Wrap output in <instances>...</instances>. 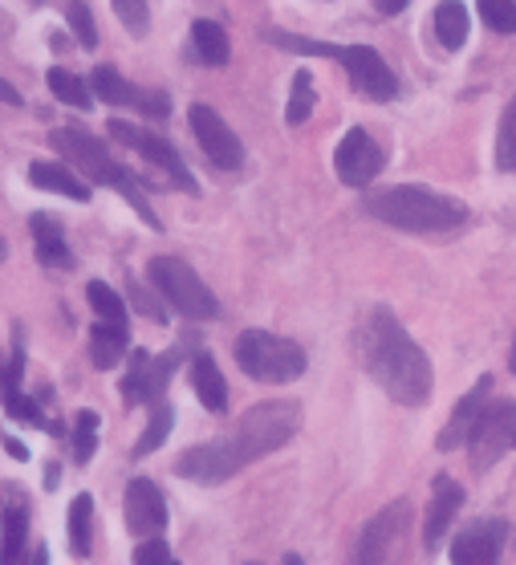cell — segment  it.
I'll return each mask as SVG.
<instances>
[{
  "mask_svg": "<svg viewBox=\"0 0 516 565\" xmlns=\"http://www.w3.org/2000/svg\"><path fill=\"white\" fill-rule=\"evenodd\" d=\"M29 180L37 183L41 192H57V195H65V200H78V204H86V200H90V183L78 180L69 163L37 159V163H29Z\"/></svg>",
  "mask_w": 516,
  "mask_h": 565,
  "instance_id": "obj_20",
  "label": "cell"
},
{
  "mask_svg": "<svg viewBox=\"0 0 516 565\" xmlns=\"http://www.w3.org/2000/svg\"><path fill=\"white\" fill-rule=\"evenodd\" d=\"M508 371L516 374V342H513V350H508Z\"/></svg>",
  "mask_w": 516,
  "mask_h": 565,
  "instance_id": "obj_44",
  "label": "cell"
},
{
  "mask_svg": "<svg viewBox=\"0 0 516 565\" xmlns=\"http://www.w3.org/2000/svg\"><path fill=\"white\" fill-rule=\"evenodd\" d=\"M431 29H436V38L443 50H464L467 33H472V21H467V9L460 0H443L431 17Z\"/></svg>",
  "mask_w": 516,
  "mask_h": 565,
  "instance_id": "obj_23",
  "label": "cell"
},
{
  "mask_svg": "<svg viewBox=\"0 0 516 565\" xmlns=\"http://www.w3.org/2000/svg\"><path fill=\"white\" fill-rule=\"evenodd\" d=\"M69 29L78 33V45H86V50H94V45H98V25H94L86 0H74V4H69Z\"/></svg>",
  "mask_w": 516,
  "mask_h": 565,
  "instance_id": "obj_35",
  "label": "cell"
},
{
  "mask_svg": "<svg viewBox=\"0 0 516 565\" xmlns=\"http://www.w3.org/2000/svg\"><path fill=\"white\" fill-rule=\"evenodd\" d=\"M29 232H33V245H37V260L45 269H74V253L65 245V232L62 224L45 212L29 216Z\"/></svg>",
  "mask_w": 516,
  "mask_h": 565,
  "instance_id": "obj_19",
  "label": "cell"
},
{
  "mask_svg": "<svg viewBox=\"0 0 516 565\" xmlns=\"http://www.w3.org/2000/svg\"><path fill=\"white\" fill-rule=\"evenodd\" d=\"M301 427V407L293 398H272V403H257L252 412H245L224 436L207 439L200 448H187L175 460V472L195 484H224L236 472H245L248 463L269 456V451L284 448L298 436Z\"/></svg>",
  "mask_w": 516,
  "mask_h": 565,
  "instance_id": "obj_1",
  "label": "cell"
},
{
  "mask_svg": "<svg viewBox=\"0 0 516 565\" xmlns=\"http://www.w3.org/2000/svg\"><path fill=\"white\" fill-rule=\"evenodd\" d=\"M122 513H127V529L135 537H159L168 529V501L155 480H147V476H135L127 484Z\"/></svg>",
  "mask_w": 516,
  "mask_h": 565,
  "instance_id": "obj_14",
  "label": "cell"
},
{
  "mask_svg": "<svg viewBox=\"0 0 516 565\" xmlns=\"http://www.w3.org/2000/svg\"><path fill=\"white\" fill-rule=\"evenodd\" d=\"M180 366V350H171L163 359H151L147 350H135L130 354V366L122 374V398H127V407H142V403H159L163 391L171 383V371Z\"/></svg>",
  "mask_w": 516,
  "mask_h": 565,
  "instance_id": "obj_10",
  "label": "cell"
},
{
  "mask_svg": "<svg viewBox=\"0 0 516 565\" xmlns=\"http://www.w3.org/2000/svg\"><path fill=\"white\" fill-rule=\"evenodd\" d=\"M115 4L118 21L130 29V33H147V25H151V17H147V0H110Z\"/></svg>",
  "mask_w": 516,
  "mask_h": 565,
  "instance_id": "obj_37",
  "label": "cell"
},
{
  "mask_svg": "<svg viewBox=\"0 0 516 565\" xmlns=\"http://www.w3.org/2000/svg\"><path fill=\"white\" fill-rule=\"evenodd\" d=\"M0 103H9V106H25V98H21V94H17L13 86H9L4 77H0Z\"/></svg>",
  "mask_w": 516,
  "mask_h": 565,
  "instance_id": "obj_40",
  "label": "cell"
},
{
  "mask_svg": "<svg viewBox=\"0 0 516 565\" xmlns=\"http://www.w3.org/2000/svg\"><path fill=\"white\" fill-rule=\"evenodd\" d=\"M480 17L496 33H516V0H480Z\"/></svg>",
  "mask_w": 516,
  "mask_h": 565,
  "instance_id": "obj_34",
  "label": "cell"
},
{
  "mask_svg": "<svg viewBox=\"0 0 516 565\" xmlns=\"http://www.w3.org/2000/svg\"><path fill=\"white\" fill-rule=\"evenodd\" d=\"M127 338L130 330L122 321H94L90 330V362L98 371H115L118 359L127 354Z\"/></svg>",
  "mask_w": 516,
  "mask_h": 565,
  "instance_id": "obj_22",
  "label": "cell"
},
{
  "mask_svg": "<svg viewBox=\"0 0 516 565\" xmlns=\"http://www.w3.org/2000/svg\"><path fill=\"white\" fill-rule=\"evenodd\" d=\"M460 504H464V489L455 484L452 476H436V484H431V509H427V525H423L427 550H436L439 541L448 537V529H452Z\"/></svg>",
  "mask_w": 516,
  "mask_h": 565,
  "instance_id": "obj_18",
  "label": "cell"
},
{
  "mask_svg": "<svg viewBox=\"0 0 516 565\" xmlns=\"http://www.w3.org/2000/svg\"><path fill=\"white\" fill-rule=\"evenodd\" d=\"M90 521H94V497L90 492H78L74 504H69V550H74V557L90 553Z\"/></svg>",
  "mask_w": 516,
  "mask_h": 565,
  "instance_id": "obj_26",
  "label": "cell"
},
{
  "mask_svg": "<svg viewBox=\"0 0 516 565\" xmlns=\"http://www.w3.org/2000/svg\"><path fill=\"white\" fill-rule=\"evenodd\" d=\"M29 565H50V550H45V545H37V550H33V562Z\"/></svg>",
  "mask_w": 516,
  "mask_h": 565,
  "instance_id": "obj_42",
  "label": "cell"
},
{
  "mask_svg": "<svg viewBox=\"0 0 516 565\" xmlns=\"http://www.w3.org/2000/svg\"><path fill=\"white\" fill-rule=\"evenodd\" d=\"M50 142H53V151L62 154V163L78 168L86 180L103 183V188H115L151 228H159V216L151 212V204H147L139 180H135L122 163H115V154L106 151L103 139H94L90 130H82V127H57V130H50Z\"/></svg>",
  "mask_w": 516,
  "mask_h": 565,
  "instance_id": "obj_4",
  "label": "cell"
},
{
  "mask_svg": "<svg viewBox=\"0 0 516 565\" xmlns=\"http://www.w3.org/2000/svg\"><path fill=\"white\" fill-rule=\"evenodd\" d=\"M4 448H9V456H17V460H29V448H25V444H21V439L4 436Z\"/></svg>",
  "mask_w": 516,
  "mask_h": 565,
  "instance_id": "obj_41",
  "label": "cell"
},
{
  "mask_svg": "<svg viewBox=\"0 0 516 565\" xmlns=\"http://www.w3.org/2000/svg\"><path fill=\"white\" fill-rule=\"evenodd\" d=\"M130 297H135V306H139L142 313H147V318H155V321L168 318V313H163V306H159V301H151V297L142 294V289H139V285H135V281H130Z\"/></svg>",
  "mask_w": 516,
  "mask_h": 565,
  "instance_id": "obj_38",
  "label": "cell"
},
{
  "mask_svg": "<svg viewBox=\"0 0 516 565\" xmlns=\"http://www.w3.org/2000/svg\"><path fill=\"white\" fill-rule=\"evenodd\" d=\"M171 424H175V412H171V403H151V424H147V431H142V439L135 444V460H142V456H151V451L163 444V439L171 436Z\"/></svg>",
  "mask_w": 516,
  "mask_h": 565,
  "instance_id": "obj_29",
  "label": "cell"
},
{
  "mask_svg": "<svg viewBox=\"0 0 516 565\" xmlns=\"http://www.w3.org/2000/svg\"><path fill=\"white\" fill-rule=\"evenodd\" d=\"M192 45H195V53H200V62L204 65H224L228 62V53H233L228 33H224V25H216V21H195Z\"/></svg>",
  "mask_w": 516,
  "mask_h": 565,
  "instance_id": "obj_25",
  "label": "cell"
},
{
  "mask_svg": "<svg viewBox=\"0 0 516 565\" xmlns=\"http://www.w3.org/2000/svg\"><path fill=\"white\" fill-rule=\"evenodd\" d=\"M135 565H180L175 553L163 537H142L139 550H135Z\"/></svg>",
  "mask_w": 516,
  "mask_h": 565,
  "instance_id": "obj_36",
  "label": "cell"
},
{
  "mask_svg": "<svg viewBox=\"0 0 516 565\" xmlns=\"http://www.w3.org/2000/svg\"><path fill=\"white\" fill-rule=\"evenodd\" d=\"M407 533H411V501H390L362 529L350 565H402L407 562Z\"/></svg>",
  "mask_w": 516,
  "mask_h": 565,
  "instance_id": "obj_7",
  "label": "cell"
},
{
  "mask_svg": "<svg viewBox=\"0 0 516 565\" xmlns=\"http://www.w3.org/2000/svg\"><path fill=\"white\" fill-rule=\"evenodd\" d=\"M147 273H151V285H155L159 294H163V301L180 309L183 318H192V321L219 318L216 294H212V289L200 281V273H195L187 260H180V257H155L151 265H147Z\"/></svg>",
  "mask_w": 516,
  "mask_h": 565,
  "instance_id": "obj_6",
  "label": "cell"
},
{
  "mask_svg": "<svg viewBox=\"0 0 516 565\" xmlns=\"http://www.w3.org/2000/svg\"><path fill=\"white\" fill-rule=\"evenodd\" d=\"M358 354L366 374L402 407H423L431 398V362L423 347L399 326L387 306H375L358 330Z\"/></svg>",
  "mask_w": 516,
  "mask_h": 565,
  "instance_id": "obj_2",
  "label": "cell"
},
{
  "mask_svg": "<svg viewBox=\"0 0 516 565\" xmlns=\"http://www.w3.org/2000/svg\"><path fill=\"white\" fill-rule=\"evenodd\" d=\"M187 122H192V135H195V142H200V151H204L219 171H236L245 163V142L236 139V130L228 127L212 106L195 103L192 110H187Z\"/></svg>",
  "mask_w": 516,
  "mask_h": 565,
  "instance_id": "obj_9",
  "label": "cell"
},
{
  "mask_svg": "<svg viewBox=\"0 0 516 565\" xmlns=\"http://www.w3.org/2000/svg\"><path fill=\"white\" fill-rule=\"evenodd\" d=\"M504 521H472V525L452 541V565H501L504 550Z\"/></svg>",
  "mask_w": 516,
  "mask_h": 565,
  "instance_id": "obj_17",
  "label": "cell"
},
{
  "mask_svg": "<svg viewBox=\"0 0 516 565\" xmlns=\"http://www.w3.org/2000/svg\"><path fill=\"white\" fill-rule=\"evenodd\" d=\"M281 565H305V562H301L298 553H284V562H281Z\"/></svg>",
  "mask_w": 516,
  "mask_h": 565,
  "instance_id": "obj_43",
  "label": "cell"
},
{
  "mask_svg": "<svg viewBox=\"0 0 516 565\" xmlns=\"http://www.w3.org/2000/svg\"><path fill=\"white\" fill-rule=\"evenodd\" d=\"M375 4H378V13L383 17H395V13H402L411 0H375Z\"/></svg>",
  "mask_w": 516,
  "mask_h": 565,
  "instance_id": "obj_39",
  "label": "cell"
},
{
  "mask_svg": "<svg viewBox=\"0 0 516 565\" xmlns=\"http://www.w3.org/2000/svg\"><path fill=\"white\" fill-rule=\"evenodd\" d=\"M310 115H313V77L310 70H298L293 74V94H289V106H284V122L301 127Z\"/></svg>",
  "mask_w": 516,
  "mask_h": 565,
  "instance_id": "obj_31",
  "label": "cell"
},
{
  "mask_svg": "<svg viewBox=\"0 0 516 565\" xmlns=\"http://www.w3.org/2000/svg\"><path fill=\"white\" fill-rule=\"evenodd\" d=\"M25 533H29V513L21 504H4V516H0V565H21Z\"/></svg>",
  "mask_w": 516,
  "mask_h": 565,
  "instance_id": "obj_24",
  "label": "cell"
},
{
  "mask_svg": "<svg viewBox=\"0 0 516 565\" xmlns=\"http://www.w3.org/2000/svg\"><path fill=\"white\" fill-rule=\"evenodd\" d=\"M98 415L94 412H78V419H74V460L86 463L94 456V448H98Z\"/></svg>",
  "mask_w": 516,
  "mask_h": 565,
  "instance_id": "obj_33",
  "label": "cell"
},
{
  "mask_svg": "<svg viewBox=\"0 0 516 565\" xmlns=\"http://www.w3.org/2000/svg\"><path fill=\"white\" fill-rule=\"evenodd\" d=\"M492 403V374H484L472 391H467L460 403H455L452 419L443 427V436H439V451H455V448H472V439H476V427L484 419Z\"/></svg>",
  "mask_w": 516,
  "mask_h": 565,
  "instance_id": "obj_15",
  "label": "cell"
},
{
  "mask_svg": "<svg viewBox=\"0 0 516 565\" xmlns=\"http://www.w3.org/2000/svg\"><path fill=\"white\" fill-rule=\"evenodd\" d=\"M337 62L346 65L350 82H354V90H362L366 98H375V103H390L395 94H399V77L383 62V53L370 50V45H342V57Z\"/></svg>",
  "mask_w": 516,
  "mask_h": 565,
  "instance_id": "obj_11",
  "label": "cell"
},
{
  "mask_svg": "<svg viewBox=\"0 0 516 565\" xmlns=\"http://www.w3.org/2000/svg\"><path fill=\"white\" fill-rule=\"evenodd\" d=\"M0 398H4V412L13 415L17 424H25V427H50V419H45V412H41L37 403L21 391V386L13 383H0ZM53 431V427H50Z\"/></svg>",
  "mask_w": 516,
  "mask_h": 565,
  "instance_id": "obj_28",
  "label": "cell"
},
{
  "mask_svg": "<svg viewBox=\"0 0 516 565\" xmlns=\"http://www.w3.org/2000/svg\"><path fill=\"white\" fill-rule=\"evenodd\" d=\"M106 130H110V139H115V142H122V147H130V151H139L151 168L163 171L175 188H183V192H192V195L200 192V183L192 180L187 163H183L180 151H175L163 135H155V130H142V127H135V122H122V118H110V122H106Z\"/></svg>",
  "mask_w": 516,
  "mask_h": 565,
  "instance_id": "obj_8",
  "label": "cell"
},
{
  "mask_svg": "<svg viewBox=\"0 0 516 565\" xmlns=\"http://www.w3.org/2000/svg\"><path fill=\"white\" fill-rule=\"evenodd\" d=\"M9 257V245H4V236H0V260Z\"/></svg>",
  "mask_w": 516,
  "mask_h": 565,
  "instance_id": "obj_45",
  "label": "cell"
},
{
  "mask_svg": "<svg viewBox=\"0 0 516 565\" xmlns=\"http://www.w3.org/2000/svg\"><path fill=\"white\" fill-rule=\"evenodd\" d=\"M94 98L98 103H110V106H135V110H142L147 118H168L171 115V103L168 94L159 90H139V86H130L127 77L118 74L115 65H94Z\"/></svg>",
  "mask_w": 516,
  "mask_h": 565,
  "instance_id": "obj_12",
  "label": "cell"
},
{
  "mask_svg": "<svg viewBox=\"0 0 516 565\" xmlns=\"http://www.w3.org/2000/svg\"><path fill=\"white\" fill-rule=\"evenodd\" d=\"M362 207L375 220L402 232H452L460 224H467V204H460V200L443 192H431V188H419V183L370 192Z\"/></svg>",
  "mask_w": 516,
  "mask_h": 565,
  "instance_id": "obj_3",
  "label": "cell"
},
{
  "mask_svg": "<svg viewBox=\"0 0 516 565\" xmlns=\"http://www.w3.org/2000/svg\"><path fill=\"white\" fill-rule=\"evenodd\" d=\"M334 171L346 188H366L383 171V147L362 127L346 130V139L337 142L334 151Z\"/></svg>",
  "mask_w": 516,
  "mask_h": 565,
  "instance_id": "obj_13",
  "label": "cell"
},
{
  "mask_svg": "<svg viewBox=\"0 0 516 565\" xmlns=\"http://www.w3.org/2000/svg\"><path fill=\"white\" fill-rule=\"evenodd\" d=\"M236 362H240V371L248 379H257V383H293L305 374L310 359H305V350L293 342V338H281V334H269V330H245V334L236 338Z\"/></svg>",
  "mask_w": 516,
  "mask_h": 565,
  "instance_id": "obj_5",
  "label": "cell"
},
{
  "mask_svg": "<svg viewBox=\"0 0 516 565\" xmlns=\"http://www.w3.org/2000/svg\"><path fill=\"white\" fill-rule=\"evenodd\" d=\"M496 168L516 171V98L504 106L501 130H496Z\"/></svg>",
  "mask_w": 516,
  "mask_h": 565,
  "instance_id": "obj_32",
  "label": "cell"
},
{
  "mask_svg": "<svg viewBox=\"0 0 516 565\" xmlns=\"http://www.w3.org/2000/svg\"><path fill=\"white\" fill-rule=\"evenodd\" d=\"M192 386H195V395H200V403H204L212 415H219L228 407V383H224V374H219L212 354H195L192 359Z\"/></svg>",
  "mask_w": 516,
  "mask_h": 565,
  "instance_id": "obj_21",
  "label": "cell"
},
{
  "mask_svg": "<svg viewBox=\"0 0 516 565\" xmlns=\"http://www.w3.org/2000/svg\"><path fill=\"white\" fill-rule=\"evenodd\" d=\"M29 4H45V0H29Z\"/></svg>",
  "mask_w": 516,
  "mask_h": 565,
  "instance_id": "obj_46",
  "label": "cell"
},
{
  "mask_svg": "<svg viewBox=\"0 0 516 565\" xmlns=\"http://www.w3.org/2000/svg\"><path fill=\"white\" fill-rule=\"evenodd\" d=\"M86 301H90V309L98 313V321H122V326H127V301H122L106 281L86 285Z\"/></svg>",
  "mask_w": 516,
  "mask_h": 565,
  "instance_id": "obj_30",
  "label": "cell"
},
{
  "mask_svg": "<svg viewBox=\"0 0 516 565\" xmlns=\"http://www.w3.org/2000/svg\"><path fill=\"white\" fill-rule=\"evenodd\" d=\"M45 82H50L53 98H62L65 106H74V110H90V86L82 82V77H74L69 70H62V65H53L50 74H45Z\"/></svg>",
  "mask_w": 516,
  "mask_h": 565,
  "instance_id": "obj_27",
  "label": "cell"
},
{
  "mask_svg": "<svg viewBox=\"0 0 516 565\" xmlns=\"http://www.w3.org/2000/svg\"><path fill=\"white\" fill-rule=\"evenodd\" d=\"M472 451L488 463L496 460L501 451H516V403L513 398H492L484 419L476 427V439H472Z\"/></svg>",
  "mask_w": 516,
  "mask_h": 565,
  "instance_id": "obj_16",
  "label": "cell"
}]
</instances>
